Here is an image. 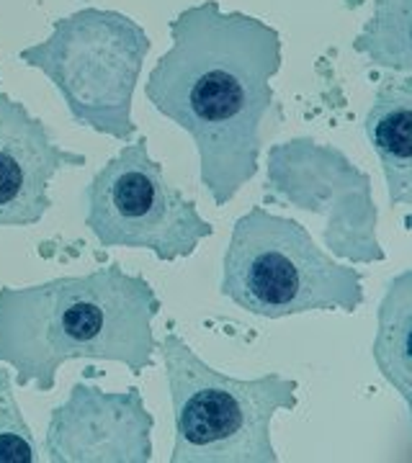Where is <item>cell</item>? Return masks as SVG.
<instances>
[{"instance_id": "cell-1", "label": "cell", "mask_w": 412, "mask_h": 463, "mask_svg": "<svg viewBox=\"0 0 412 463\" xmlns=\"http://www.w3.org/2000/svg\"><path fill=\"white\" fill-rule=\"evenodd\" d=\"M170 47L149 72L148 100L194 139L201 185L216 206L258 175L281 106V33L263 18L222 11L216 0L183 8L168 24Z\"/></svg>"}, {"instance_id": "cell-2", "label": "cell", "mask_w": 412, "mask_h": 463, "mask_svg": "<svg viewBox=\"0 0 412 463\" xmlns=\"http://www.w3.org/2000/svg\"><path fill=\"white\" fill-rule=\"evenodd\" d=\"M163 301L121 263L34 286H0V364L16 386L52 392L70 361H114L134 376L155 364Z\"/></svg>"}, {"instance_id": "cell-3", "label": "cell", "mask_w": 412, "mask_h": 463, "mask_svg": "<svg viewBox=\"0 0 412 463\" xmlns=\"http://www.w3.org/2000/svg\"><path fill=\"white\" fill-rule=\"evenodd\" d=\"M173 402V463H276L271 425L297 410L299 383L281 373L235 379L198 358L178 332L158 343Z\"/></svg>"}, {"instance_id": "cell-4", "label": "cell", "mask_w": 412, "mask_h": 463, "mask_svg": "<svg viewBox=\"0 0 412 463\" xmlns=\"http://www.w3.org/2000/svg\"><path fill=\"white\" fill-rule=\"evenodd\" d=\"M222 297L263 319L346 312L363 304V273L338 263L289 216L253 206L230 234L222 258Z\"/></svg>"}, {"instance_id": "cell-5", "label": "cell", "mask_w": 412, "mask_h": 463, "mask_svg": "<svg viewBox=\"0 0 412 463\" xmlns=\"http://www.w3.org/2000/svg\"><path fill=\"white\" fill-rule=\"evenodd\" d=\"M149 47L132 16L81 8L57 18L50 36L24 47L18 60L57 88L75 124L127 145L137 137L132 103Z\"/></svg>"}, {"instance_id": "cell-6", "label": "cell", "mask_w": 412, "mask_h": 463, "mask_svg": "<svg viewBox=\"0 0 412 463\" xmlns=\"http://www.w3.org/2000/svg\"><path fill=\"white\" fill-rule=\"evenodd\" d=\"M85 227L101 248L149 250L160 263L191 258L215 234L196 201L165 178L148 137L116 152L85 185Z\"/></svg>"}, {"instance_id": "cell-7", "label": "cell", "mask_w": 412, "mask_h": 463, "mask_svg": "<svg viewBox=\"0 0 412 463\" xmlns=\"http://www.w3.org/2000/svg\"><path fill=\"white\" fill-rule=\"evenodd\" d=\"M265 203L294 206L325 216L322 242L330 255L350 263L384 260L371 199V178L353 165L340 149L307 137L273 145L268 152Z\"/></svg>"}, {"instance_id": "cell-8", "label": "cell", "mask_w": 412, "mask_h": 463, "mask_svg": "<svg viewBox=\"0 0 412 463\" xmlns=\"http://www.w3.org/2000/svg\"><path fill=\"white\" fill-rule=\"evenodd\" d=\"M155 417L142 392L78 381L50 414L44 456L54 463H149Z\"/></svg>"}, {"instance_id": "cell-9", "label": "cell", "mask_w": 412, "mask_h": 463, "mask_svg": "<svg viewBox=\"0 0 412 463\" xmlns=\"http://www.w3.org/2000/svg\"><path fill=\"white\" fill-rule=\"evenodd\" d=\"M85 163V155L60 147L21 100L0 93V227L39 224L52 209L54 175Z\"/></svg>"}, {"instance_id": "cell-10", "label": "cell", "mask_w": 412, "mask_h": 463, "mask_svg": "<svg viewBox=\"0 0 412 463\" xmlns=\"http://www.w3.org/2000/svg\"><path fill=\"white\" fill-rule=\"evenodd\" d=\"M366 137L379 157L389 203L407 206L410 203V165H412V80L405 78H384L374 93V103L366 114Z\"/></svg>"}, {"instance_id": "cell-11", "label": "cell", "mask_w": 412, "mask_h": 463, "mask_svg": "<svg viewBox=\"0 0 412 463\" xmlns=\"http://www.w3.org/2000/svg\"><path fill=\"white\" fill-rule=\"evenodd\" d=\"M410 270L387 283L377 309L374 364L405 404L412 402V286Z\"/></svg>"}, {"instance_id": "cell-12", "label": "cell", "mask_w": 412, "mask_h": 463, "mask_svg": "<svg viewBox=\"0 0 412 463\" xmlns=\"http://www.w3.org/2000/svg\"><path fill=\"white\" fill-rule=\"evenodd\" d=\"M353 50L374 65L410 72V0H374V16L353 39Z\"/></svg>"}, {"instance_id": "cell-13", "label": "cell", "mask_w": 412, "mask_h": 463, "mask_svg": "<svg viewBox=\"0 0 412 463\" xmlns=\"http://www.w3.org/2000/svg\"><path fill=\"white\" fill-rule=\"evenodd\" d=\"M39 461V446L18 407L14 373L0 364V463Z\"/></svg>"}]
</instances>
